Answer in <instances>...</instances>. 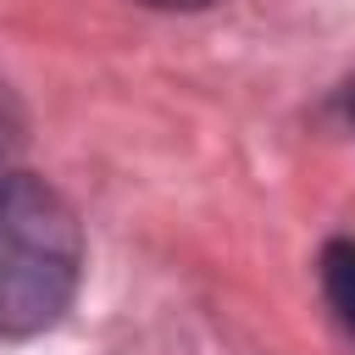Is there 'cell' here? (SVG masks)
Returning a JSON list of instances; mask_svg holds the SVG:
<instances>
[{
	"label": "cell",
	"mask_w": 355,
	"mask_h": 355,
	"mask_svg": "<svg viewBox=\"0 0 355 355\" xmlns=\"http://www.w3.org/2000/svg\"><path fill=\"white\" fill-rule=\"evenodd\" d=\"M349 111H355V100H349Z\"/></svg>",
	"instance_id": "cell-5"
},
{
	"label": "cell",
	"mask_w": 355,
	"mask_h": 355,
	"mask_svg": "<svg viewBox=\"0 0 355 355\" xmlns=\"http://www.w3.org/2000/svg\"><path fill=\"white\" fill-rule=\"evenodd\" d=\"M11 150H17V111H11V100L0 94V166L11 161Z\"/></svg>",
	"instance_id": "cell-3"
},
{
	"label": "cell",
	"mask_w": 355,
	"mask_h": 355,
	"mask_svg": "<svg viewBox=\"0 0 355 355\" xmlns=\"http://www.w3.org/2000/svg\"><path fill=\"white\" fill-rule=\"evenodd\" d=\"M144 6H161V11H200V6H211V0H144Z\"/></svg>",
	"instance_id": "cell-4"
},
{
	"label": "cell",
	"mask_w": 355,
	"mask_h": 355,
	"mask_svg": "<svg viewBox=\"0 0 355 355\" xmlns=\"http://www.w3.org/2000/svg\"><path fill=\"white\" fill-rule=\"evenodd\" d=\"M322 288H327L338 322L355 333V244H327V255H322Z\"/></svg>",
	"instance_id": "cell-2"
},
{
	"label": "cell",
	"mask_w": 355,
	"mask_h": 355,
	"mask_svg": "<svg viewBox=\"0 0 355 355\" xmlns=\"http://www.w3.org/2000/svg\"><path fill=\"white\" fill-rule=\"evenodd\" d=\"M83 272V233L72 205L33 183L0 178V333H39L50 327Z\"/></svg>",
	"instance_id": "cell-1"
}]
</instances>
